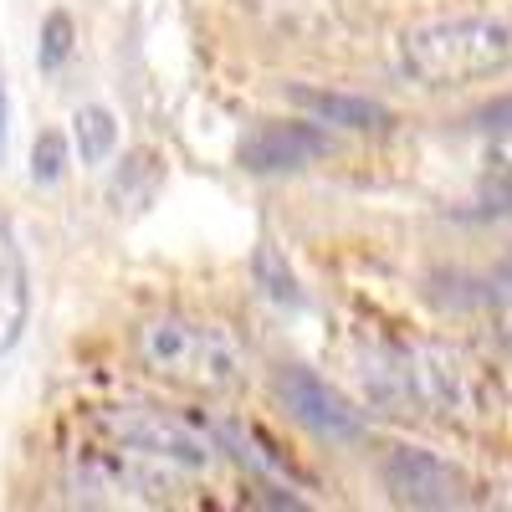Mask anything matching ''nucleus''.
I'll use <instances>...</instances> for the list:
<instances>
[{
  "label": "nucleus",
  "instance_id": "obj_1",
  "mask_svg": "<svg viewBox=\"0 0 512 512\" xmlns=\"http://www.w3.org/2000/svg\"><path fill=\"white\" fill-rule=\"evenodd\" d=\"M359 384L390 415H436L472 420L487 400L482 369L451 344H395L374 349L359 364Z\"/></svg>",
  "mask_w": 512,
  "mask_h": 512
},
{
  "label": "nucleus",
  "instance_id": "obj_2",
  "mask_svg": "<svg viewBox=\"0 0 512 512\" xmlns=\"http://www.w3.org/2000/svg\"><path fill=\"white\" fill-rule=\"evenodd\" d=\"M512 67V16L497 11H461L431 16L395 36V72L415 88H466Z\"/></svg>",
  "mask_w": 512,
  "mask_h": 512
},
{
  "label": "nucleus",
  "instance_id": "obj_3",
  "mask_svg": "<svg viewBox=\"0 0 512 512\" xmlns=\"http://www.w3.org/2000/svg\"><path fill=\"white\" fill-rule=\"evenodd\" d=\"M139 364L195 395H231L246 384V344L216 318L200 313H159L134 333Z\"/></svg>",
  "mask_w": 512,
  "mask_h": 512
},
{
  "label": "nucleus",
  "instance_id": "obj_4",
  "mask_svg": "<svg viewBox=\"0 0 512 512\" xmlns=\"http://www.w3.org/2000/svg\"><path fill=\"white\" fill-rule=\"evenodd\" d=\"M93 425L108 441H118L128 451H144L164 466H180V472H190V477L216 472V461H221V446L205 425L164 410V405H98Z\"/></svg>",
  "mask_w": 512,
  "mask_h": 512
},
{
  "label": "nucleus",
  "instance_id": "obj_5",
  "mask_svg": "<svg viewBox=\"0 0 512 512\" xmlns=\"http://www.w3.org/2000/svg\"><path fill=\"white\" fill-rule=\"evenodd\" d=\"M190 472L164 466L144 451L128 446H108V451H82L72 461V492L82 502H164Z\"/></svg>",
  "mask_w": 512,
  "mask_h": 512
},
{
  "label": "nucleus",
  "instance_id": "obj_6",
  "mask_svg": "<svg viewBox=\"0 0 512 512\" xmlns=\"http://www.w3.org/2000/svg\"><path fill=\"white\" fill-rule=\"evenodd\" d=\"M384 492L405 507H461L472 502V477L456 461L425 451V446H395L379 466Z\"/></svg>",
  "mask_w": 512,
  "mask_h": 512
},
{
  "label": "nucleus",
  "instance_id": "obj_7",
  "mask_svg": "<svg viewBox=\"0 0 512 512\" xmlns=\"http://www.w3.org/2000/svg\"><path fill=\"white\" fill-rule=\"evenodd\" d=\"M277 400L287 405L292 420H303L308 431L323 436V441H359L364 436V415L338 395L323 374H313L303 364H287L277 374Z\"/></svg>",
  "mask_w": 512,
  "mask_h": 512
},
{
  "label": "nucleus",
  "instance_id": "obj_8",
  "mask_svg": "<svg viewBox=\"0 0 512 512\" xmlns=\"http://www.w3.org/2000/svg\"><path fill=\"white\" fill-rule=\"evenodd\" d=\"M323 154H328V134L318 128V118L262 123L241 144V164L251 169V175H287V169H303Z\"/></svg>",
  "mask_w": 512,
  "mask_h": 512
},
{
  "label": "nucleus",
  "instance_id": "obj_9",
  "mask_svg": "<svg viewBox=\"0 0 512 512\" xmlns=\"http://www.w3.org/2000/svg\"><path fill=\"white\" fill-rule=\"evenodd\" d=\"M31 323V267L16 226L0 216V354H11Z\"/></svg>",
  "mask_w": 512,
  "mask_h": 512
},
{
  "label": "nucleus",
  "instance_id": "obj_10",
  "mask_svg": "<svg viewBox=\"0 0 512 512\" xmlns=\"http://www.w3.org/2000/svg\"><path fill=\"white\" fill-rule=\"evenodd\" d=\"M287 98L303 108L308 118L318 123H338V128H384L390 123V108H379L369 98H354V93H328V88H308V82H292Z\"/></svg>",
  "mask_w": 512,
  "mask_h": 512
},
{
  "label": "nucleus",
  "instance_id": "obj_11",
  "mask_svg": "<svg viewBox=\"0 0 512 512\" xmlns=\"http://www.w3.org/2000/svg\"><path fill=\"white\" fill-rule=\"evenodd\" d=\"M72 149H77L82 164L113 159V149H118V118H113V108H103V103L77 108L72 113Z\"/></svg>",
  "mask_w": 512,
  "mask_h": 512
},
{
  "label": "nucleus",
  "instance_id": "obj_12",
  "mask_svg": "<svg viewBox=\"0 0 512 512\" xmlns=\"http://www.w3.org/2000/svg\"><path fill=\"white\" fill-rule=\"evenodd\" d=\"M72 154H77V149L67 144V134H57V128H41L36 144H31V185H62Z\"/></svg>",
  "mask_w": 512,
  "mask_h": 512
},
{
  "label": "nucleus",
  "instance_id": "obj_13",
  "mask_svg": "<svg viewBox=\"0 0 512 512\" xmlns=\"http://www.w3.org/2000/svg\"><path fill=\"white\" fill-rule=\"evenodd\" d=\"M251 267H256V282H262L267 297H277V303H297V297H303V292H297V277L287 272V262H282L272 246L256 251V262H251Z\"/></svg>",
  "mask_w": 512,
  "mask_h": 512
},
{
  "label": "nucleus",
  "instance_id": "obj_14",
  "mask_svg": "<svg viewBox=\"0 0 512 512\" xmlns=\"http://www.w3.org/2000/svg\"><path fill=\"white\" fill-rule=\"evenodd\" d=\"M67 57H72V16H67V11H52V16H47V26H41L36 62L52 72V67H62Z\"/></svg>",
  "mask_w": 512,
  "mask_h": 512
},
{
  "label": "nucleus",
  "instance_id": "obj_15",
  "mask_svg": "<svg viewBox=\"0 0 512 512\" xmlns=\"http://www.w3.org/2000/svg\"><path fill=\"white\" fill-rule=\"evenodd\" d=\"M472 118H477V128H492V134H512V93H502V98L482 103Z\"/></svg>",
  "mask_w": 512,
  "mask_h": 512
},
{
  "label": "nucleus",
  "instance_id": "obj_16",
  "mask_svg": "<svg viewBox=\"0 0 512 512\" xmlns=\"http://www.w3.org/2000/svg\"><path fill=\"white\" fill-rule=\"evenodd\" d=\"M0 154H6V77H0Z\"/></svg>",
  "mask_w": 512,
  "mask_h": 512
},
{
  "label": "nucleus",
  "instance_id": "obj_17",
  "mask_svg": "<svg viewBox=\"0 0 512 512\" xmlns=\"http://www.w3.org/2000/svg\"><path fill=\"white\" fill-rule=\"evenodd\" d=\"M497 282H502V287H507V292H512V256H507V262H502V267H497Z\"/></svg>",
  "mask_w": 512,
  "mask_h": 512
}]
</instances>
